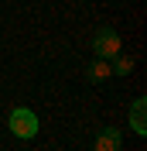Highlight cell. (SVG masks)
I'll use <instances>...</instances> for the list:
<instances>
[{
  "label": "cell",
  "instance_id": "obj_4",
  "mask_svg": "<svg viewBox=\"0 0 147 151\" xmlns=\"http://www.w3.org/2000/svg\"><path fill=\"white\" fill-rule=\"evenodd\" d=\"M144 110H147V100H144V96H137V100H133V110H130V124H133V131H137V134H147Z\"/></svg>",
  "mask_w": 147,
  "mask_h": 151
},
{
  "label": "cell",
  "instance_id": "obj_1",
  "mask_svg": "<svg viewBox=\"0 0 147 151\" xmlns=\"http://www.w3.org/2000/svg\"><path fill=\"white\" fill-rule=\"evenodd\" d=\"M10 134L14 137H24V141H31V137H38V113L28 110V106H17V110H10Z\"/></svg>",
  "mask_w": 147,
  "mask_h": 151
},
{
  "label": "cell",
  "instance_id": "obj_3",
  "mask_svg": "<svg viewBox=\"0 0 147 151\" xmlns=\"http://www.w3.org/2000/svg\"><path fill=\"white\" fill-rule=\"evenodd\" d=\"M120 144H123V134H120L116 127H103V131L96 134L92 151H120Z\"/></svg>",
  "mask_w": 147,
  "mask_h": 151
},
{
  "label": "cell",
  "instance_id": "obj_6",
  "mask_svg": "<svg viewBox=\"0 0 147 151\" xmlns=\"http://www.w3.org/2000/svg\"><path fill=\"white\" fill-rule=\"evenodd\" d=\"M110 72H113V76H130V72H133V58H130V55H123V52H116V55H113Z\"/></svg>",
  "mask_w": 147,
  "mask_h": 151
},
{
  "label": "cell",
  "instance_id": "obj_2",
  "mask_svg": "<svg viewBox=\"0 0 147 151\" xmlns=\"http://www.w3.org/2000/svg\"><path fill=\"white\" fill-rule=\"evenodd\" d=\"M92 52H96V58H113L120 52V35L113 28H99L92 38Z\"/></svg>",
  "mask_w": 147,
  "mask_h": 151
},
{
  "label": "cell",
  "instance_id": "obj_5",
  "mask_svg": "<svg viewBox=\"0 0 147 151\" xmlns=\"http://www.w3.org/2000/svg\"><path fill=\"white\" fill-rule=\"evenodd\" d=\"M110 62L106 58H96V62H89V69H86V79L89 83H103V79H110Z\"/></svg>",
  "mask_w": 147,
  "mask_h": 151
}]
</instances>
